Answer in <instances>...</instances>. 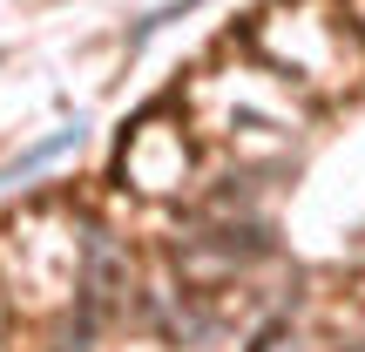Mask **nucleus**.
<instances>
[{
    "label": "nucleus",
    "mask_w": 365,
    "mask_h": 352,
    "mask_svg": "<svg viewBox=\"0 0 365 352\" xmlns=\"http://www.w3.org/2000/svg\"><path fill=\"white\" fill-rule=\"evenodd\" d=\"M81 136H88V122H68V129H54L48 143H34V149H21L14 163H0V190H21L27 176H41L48 163H61L68 149H81Z\"/></svg>",
    "instance_id": "nucleus-1"
}]
</instances>
